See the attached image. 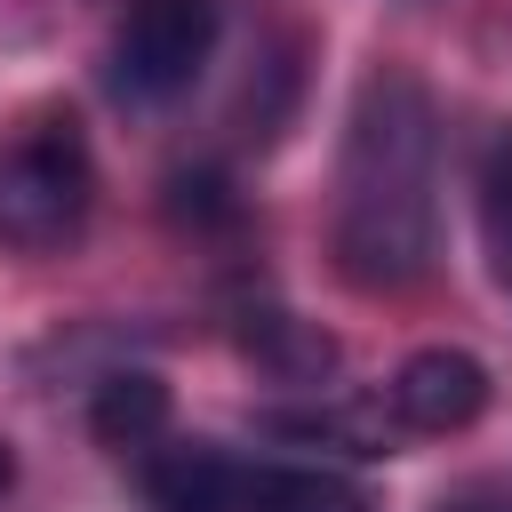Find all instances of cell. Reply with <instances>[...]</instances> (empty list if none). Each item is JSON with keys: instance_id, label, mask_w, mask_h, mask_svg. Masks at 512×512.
<instances>
[{"instance_id": "1", "label": "cell", "mask_w": 512, "mask_h": 512, "mask_svg": "<svg viewBox=\"0 0 512 512\" xmlns=\"http://www.w3.org/2000/svg\"><path fill=\"white\" fill-rule=\"evenodd\" d=\"M432 168H440V120L424 80L368 72L344 120V168H336V272L368 296H392L424 280L432 264Z\"/></svg>"}, {"instance_id": "2", "label": "cell", "mask_w": 512, "mask_h": 512, "mask_svg": "<svg viewBox=\"0 0 512 512\" xmlns=\"http://www.w3.org/2000/svg\"><path fill=\"white\" fill-rule=\"evenodd\" d=\"M96 208V160L72 112H48L0 144V248L56 256L88 232Z\"/></svg>"}, {"instance_id": "3", "label": "cell", "mask_w": 512, "mask_h": 512, "mask_svg": "<svg viewBox=\"0 0 512 512\" xmlns=\"http://www.w3.org/2000/svg\"><path fill=\"white\" fill-rule=\"evenodd\" d=\"M224 32V0H128L112 32V88L128 104H168L200 80Z\"/></svg>"}, {"instance_id": "4", "label": "cell", "mask_w": 512, "mask_h": 512, "mask_svg": "<svg viewBox=\"0 0 512 512\" xmlns=\"http://www.w3.org/2000/svg\"><path fill=\"white\" fill-rule=\"evenodd\" d=\"M384 400H392L400 432L448 440V432L480 424V408H488V368H480L472 352H456V344H424V352L400 360V376H392Z\"/></svg>"}, {"instance_id": "5", "label": "cell", "mask_w": 512, "mask_h": 512, "mask_svg": "<svg viewBox=\"0 0 512 512\" xmlns=\"http://www.w3.org/2000/svg\"><path fill=\"white\" fill-rule=\"evenodd\" d=\"M256 432H272V440H296V448H336V456H360V464H376V456H400V416H392V400H312V408H264L256 416Z\"/></svg>"}, {"instance_id": "6", "label": "cell", "mask_w": 512, "mask_h": 512, "mask_svg": "<svg viewBox=\"0 0 512 512\" xmlns=\"http://www.w3.org/2000/svg\"><path fill=\"white\" fill-rule=\"evenodd\" d=\"M144 464V496H152V512H232L240 504V456H224V448H208V440H160L152 456H136Z\"/></svg>"}, {"instance_id": "7", "label": "cell", "mask_w": 512, "mask_h": 512, "mask_svg": "<svg viewBox=\"0 0 512 512\" xmlns=\"http://www.w3.org/2000/svg\"><path fill=\"white\" fill-rule=\"evenodd\" d=\"M240 352L272 384H312L320 392V376H336V336L320 320H296L288 304H248L240 312Z\"/></svg>"}, {"instance_id": "8", "label": "cell", "mask_w": 512, "mask_h": 512, "mask_svg": "<svg viewBox=\"0 0 512 512\" xmlns=\"http://www.w3.org/2000/svg\"><path fill=\"white\" fill-rule=\"evenodd\" d=\"M88 432L112 456H152L168 440V384L152 368H112L88 392Z\"/></svg>"}, {"instance_id": "9", "label": "cell", "mask_w": 512, "mask_h": 512, "mask_svg": "<svg viewBox=\"0 0 512 512\" xmlns=\"http://www.w3.org/2000/svg\"><path fill=\"white\" fill-rule=\"evenodd\" d=\"M232 512H368V496L312 464H248Z\"/></svg>"}, {"instance_id": "10", "label": "cell", "mask_w": 512, "mask_h": 512, "mask_svg": "<svg viewBox=\"0 0 512 512\" xmlns=\"http://www.w3.org/2000/svg\"><path fill=\"white\" fill-rule=\"evenodd\" d=\"M168 216L184 232H224V224H240V200H232V184L216 168H176L168 176Z\"/></svg>"}, {"instance_id": "11", "label": "cell", "mask_w": 512, "mask_h": 512, "mask_svg": "<svg viewBox=\"0 0 512 512\" xmlns=\"http://www.w3.org/2000/svg\"><path fill=\"white\" fill-rule=\"evenodd\" d=\"M480 240H488V264H496V280L512 288V144L488 160V176H480Z\"/></svg>"}, {"instance_id": "12", "label": "cell", "mask_w": 512, "mask_h": 512, "mask_svg": "<svg viewBox=\"0 0 512 512\" xmlns=\"http://www.w3.org/2000/svg\"><path fill=\"white\" fill-rule=\"evenodd\" d=\"M440 512H512V496H464V504H440Z\"/></svg>"}, {"instance_id": "13", "label": "cell", "mask_w": 512, "mask_h": 512, "mask_svg": "<svg viewBox=\"0 0 512 512\" xmlns=\"http://www.w3.org/2000/svg\"><path fill=\"white\" fill-rule=\"evenodd\" d=\"M16 488V456H8V440H0V496Z\"/></svg>"}]
</instances>
